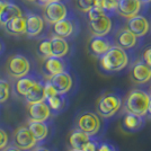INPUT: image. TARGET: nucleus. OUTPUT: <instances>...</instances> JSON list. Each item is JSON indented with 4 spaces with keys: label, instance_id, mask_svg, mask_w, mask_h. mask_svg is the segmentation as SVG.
<instances>
[{
    "label": "nucleus",
    "instance_id": "obj_1",
    "mask_svg": "<svg viewBox=\"0 0 151 151\" xmlns=\"http://www.w3.org/2000/svg\"><path fill=\"white\" fill-rule=\"evenodd\" d=\"M129 63V55L124 49L113 45L108 51L99 57L101 68L105 72H119Z\"/></svg>",
    "mask_w": 151,
    "mask_h": 151
},
{
    "label": "nucleus",
    "instance_id": "obj_2",
    "mask_svg": "<svg viewBox=\"0 0 151 151\" xmlns=\"http://www.w3.org/2000/svg\"><path fill=\"white\" fill-rule=\"evenodd\" d=\"M149 101L150 96L147 91L142 89H133L127 94L124 101V111L126 113L145 116L147 114Z\"/></svg>",
    "mask_w": 151,
    "mask_h": 151
},
{
    "label": "nucleus",
    "instance_id": "obj_3",
    "mask_svg": "<svg viewBox=\"0 0 151 151\" xmlns=\"http://www.w3.org/2000/svg\"><path fill=\"white\" fill-rule=\"evenodd\" d=\"M122 104H123V101H122L120 95L113 93V91H109V93L101 95L98 98V101L96 103V109H97V113L99 114L101 117L108 119L119 112Z\"/></svg>",
    "mask_w": 151,
    "mask_h": 151
},
{
    "label": "nucleus",
    "instance_id": "obj_4",
    "mask_svg": "<svg viewBox=\"0 0 151 151\" xmlns=\"http://www.w3.org/2000/svg\"><path fill=\"white\" fill-rule=\"evenodd\" d=\"M31 71V62L28 58L24 54L16 53L8 59L7 62V73L15 79L24 77Z\"/></svg>",
    "mask_w": 151,
    "mask_h": 151
},
{
    "label": "nucleus",
    "instance_id": "obj_5",
    "mask_svg": "<svg viewBox=\"0 0 151 151\" xmlns=\"http://www.w3.org/2000/svg\"><path fill=\"white\" fill-rule=\"evenodd\" d=\"M14 147L18 148L22 151H29L35 148L37 145L34 135L29 131L28 126H22L17 129L14 133L13 141H12Z\"/></svg>",
    "mask_w": 151,
    "mask_h": 151
},
{
    "label": "nucleus",
    "instance_id": "obj_6",
    "mask_svg": "<svg viewBox=\"0 0 151 151\" xmlns=\"http://www.w3.org/2000/svg\"><path fill=\"white\" fill-rule=\"evenodd\" d=\"M67 16H69V12H68L65 4L62 1H51L44 6L43 18L49 24L53 25L54 23L65 18Z\"/></svg>",
    "mask_w": 151,
    "mask_h": 151
},
{
    "label": "nucleus",
    "instance_id": "obj_7",
    "mask_svg": "<svg viewBox=\"0 0 151 151\" xmlns=\"http://www.w3.org/2000/svg\"><path fill=\"white\" fill-rule=\"evenodd\" d=\"M77 127L90 137H94L101 129V120L93 112H86L77 119Z\"/></svg>",
    "mask_w": 151,
    "mask_h": 151
},
{
    "label": "nucleus",
    "instance_id": "obj_8",
    "mask_svg": "<svg viewBox=\"0 0 151 151\" xmlns=\"http://www.w3.org/2000/svg\"><path fill=\"white\" fill-rule=\"evenodd\" d=\"M26 109H27V119L29 122H46L52 115L45 101L37 103H27Z\"/></svg>",
    "mask_w": 151,
    "mask_h": 151
},
{
    "label": "nucleus",
    "instance_id": "obj_9",
    "mask_svg": "<svg viewBox=\"0 0 151 151\" xmlns=\"http://www.w3.org/2000/svg\"><path fill=\"white\" fill-rule=\"evenodd\" d=\"M65 71H69V63L64 60V58H46L42 65V72L46 78H50L52 76Z\"/></svg>",
    "mask_w": 151,
    "mask_h": 151
},
{
    "label": "nucleus",
    "instance_id": "obj_10",
    "mask_svg": "<svg viewBox=\"0 0 151 151\" xmlns=\"http://www.w3.org/2000/svg\"><path fill=\"white\" fill-rule=\"evenodd\" d=\"M130 77L134 83H139V85L147 83L151 80V67H149L142 60L137 61L131 68Z\"/></svg>",
    "mask_w": 151,
    "mask_h": 151
},
{
    "label": "nucleus",
    "instance_id": "obj_11",
    "mask_svg": "<svg viewBox=\"0 0 151 151\" xmlns=\"http://www.w3.org/2000/svg\"><path fill=\"white\" fill-rule=\"evenodd\" d=\"M42 79L41 76H38L36 72L34 71H29L27 75H25L24 77H20L18 78L15 85H14V88L16 94L22 96V97H25L26 95L28 94V91L32 89V87L36 83V82Z\"/></svg>",
    "mask_w": 151,
    "mask_h": 151
},
{
    "label": "nucleus",
    "instance_id": "obj_12",
    "mask_svg": "<svg viewBox=\"0 0 151 151\" xmlns=\"http://www.w3.org/2000/svg\"><path fill=\"white\" fill-rule=\"evenodd\" d=\"M126 28L132 32L137 37H143L150 31V23L148 18H145L142 15H137L132 18H129Z\"/></svg>",
    "mask_w": 151,
    "mask_h": 151
},
{
    "label": "nucleus",
    "instance_id": "obj_13",
    "mask_svg": "<svg viewBox=\"0 0 151 151\" xmlns=\"http://www.w3.org/2000/svg\"><path fill=\"white\" fill-rule=\"evenodd\" d=\"M113 46V42L109 37L106 36H96L93 35L88 43V50L90 54L95 57H101L106 51H108Z\"/></svg>",
    "mask_w": 151,
    "mask_h": 151
},
{
    "label": "nucleus",
    "instance_id": "obj_14",
    "mask_svg": "<svg viewBox=\"0 0 151 151\" xmlns=\"http://www.w3.org/2000/svg\"><path fill=\"white\" fill-rule=\"evenodd\" d=\"M142 2L140 0H117L116 12L124 18H132L141 12Z\"/></svg>",
    "mask_w": 151,
    "mask_h": 151
},
{
    "label": "nucleus",
    "instance_id": "obj_15",
    "mask_svg": "<svg viewBox=\"0 0 151 151\" xmlns=\"http://www.w3.org/2000/svg\"><path fill=\"white\" fill-rule=\"evenodd\" d=\"M44 29V18L38 14L28 13L26 15V34L28 37H36Z\"/></svg>",
    "mask_w": 151,
    "mask_h": 151
},
{
    "label": "nucleus",
    "instance_id": "obj_16",
    "mask_svg": "<svg viewBox=\"0 0 151 151\" xmlns=\"http://www.w3.org/2000/svg\"><path fill=\"white\" fill-rule=\"evenodd\" d=\"M89 29L93 35L96 36H106L112 31V19L111 16L103 14L99 18L89 22Z\"/></svg>",
    "mask_w": 151,
    "mask_h": 151
},
{
    "label": "nucleus",
    "instance_id": "obj_17",
    "mask_svg": "<svg viewBox=\"0 0 151 151\" xmlns=\"http://www.w3.org/2000/svg\"><path fill=\"white\" fill-rule=\"evenodd\" d=\"M52 31H53V34L55 36H59V37L62 38L70 37V36H72L75 34V20L71 17H69V16H67L65 18L54 23L53 26H52Z\"/></svg>",
    "mask_w": 151,
    "mask_h": 151
},
{
    "label": "nucleus",
    "instance_id": "obj_18",
    "mask_svg": "<svg viewBox=\"0 0 151 151\" xmlns=\"http://www.w3.org/2000/svg\"><path fill=\"white\" fill-rule=\"evenodd\" d=\"M58 94H67L72 87V77L68 71L58 73L49 78Z\"/></svg>",
    "mask_w": 151,
    "mask_h": 151
},
{
    "label": "nucleus",
    "instance_id": "obj_19",
    "mask_svg": "<svg viewBox=\"0 0 151 151\" xmlns=\"http://www.w3.org/2000/svg\"><path fill=\"white\" fill-rule=\"evenodd\" d=\"M138 40L139 37H137L132 32H130L127 28L121 29L115 36L116 45L124 50H130V49L135 47L138 44Z\"/></svg>",
    "mask_w": 151,
    "mask_h": 151
},
{
    "label": "nucleus",
    "instance_id": "obj_20",
    "mask_svg": "<svg viewBox=\"0 0 151 151\" xmlns=\"http://www.w3.org/2000/svg\"><path fill=\"white\" fill-rule=\"evenodd\" d=\"M5 31L9 33L10 35L19 36V35H25L26 34V15H20L15 18L10 19L7 22L5 25Z\"/></svg>",
    "mask_w": 151,
    "mask_h": 151
},
{
    "label": "nucleus",
    "instance_id": "obj_21",
    "mask_svg": "<svg viewBox=\"0 0 151 151\" xmlns=\"http://www.w3.org/2000/svg\"><path fill=\"white\" fill-rule=\"evenodd\" d=\"M145 126L143 116H139L135 114L126 113L122 121V127L125 132H138Z\"/></svg>",
    "mask_w": 151,
    "mask_h": 151
},
{
    "label": "nucleus",
    "instance_id": "obj_22",
    "mask_svg": "<svg viewBox=\"0 0 151 151\" xmlns=\"http://www.w3.org/2000/svg\"><path fill=\"white\" fill-rule=\"evenodd\" d=\"M45 101H46L47 106L50 108L51 114L52 115H58V114H60L61 112L64 111V108L67 106V103H68V99H67L65 94H57L54 96L45 98Z\"/></svg>",
    "mask_w": 151,
    "mask_h": 151
},
{
    "label": "nucleus",
    "instance_id": "obj_23",
    "mask_svg": "<svg viewBox=\"0 0 151 151\" xmlns=\"http://www.w3.org/2000/svg\"><path fill=\"white\" fill-rule=\"evenodd\" d=\"M51 42V52L52 57L64 58L69 52V43L65 38L59 37V36H52L50 38Z\"/></svg>",
    "mask_w": 151,
    "mask_h": 151
},
{
    "label": "nucleus",
    "instance_id": "obj_24",
    "mask_svg": "<svg viewBox=\"0 0 151 151\" xmlns=\"http://www.w3.org/2000/svg\"><path fill=\"white\" fill-rule=\"evenodd\" d=\"M28 129L37 143L43 142L49 135V124L46 122H29Z\"/></svg>",
    "mask_w": 151,
    "mask_h": 151
},
{
    "label": "nucleus",
    "instance_id": "obj_25",
    "mask_svg": "<svg viewBox=\"0 0 151 151\" xmlns=\"http://www.w3.org/2000/svg\"><path fill=\"white\" fill-rule=\"evenodd\" d=\"M91 140V137L88 135L87 133L82 132L80 130H76L71 133L69 138V145L73 150H80L82 151L83 147L86 143Z\"/></svg>",
    "mask_w": 151,
    "mask_h": 151
},
{
    "label": "nucleus",
    "instance_id": "obj_26",
    "mask_svg": "<svg viewBox=\"0 0 151 151\" xmlns=\"http://www.w3.org/2000/svg\"><path fill=\"white\" fill-rule=\"evenodd\" d=\"M44 83L45 80L40 79L28 91V94L25 96V99L27 103H37V101H45L44 95Z\"/></svg>",
    "mask_w": 151,
    "mask_h": 151
},
{
    "label": "nucleus",
    "instance_id": "obj_27",
    "mask_svg": "<svg viewBox=\"0 0 151 151\" xmlns=\"http://www.w3.org/2000/svg\"><path fill=\"white\" fill-rule=\"evenodd\" d=\"M20 15H23L22 9L19 8L18 5H16L14 1L10 0L9 4L0 13V24L1 25H5L7 22H9L10 19L15 18L17 16H20Z\"/></svg>",
    "mask_w": 151,
    "mask_h": 151
},
{
    "label": "nucleus",
    "instance_id": "obj_28",
    "mask_svg": "<svg viewBox=\"0 0 151 151\" xmlns=\"http://www.w3.org/2000/svg\"><path fill=\"white\" fill-rule=\"evenodd\" d=\"M94 6L101 9L106 15L111 16L116 12L117 0H96Z\"/></svg>",
    "mask_w": 151,
    "mask_h": 151
},
{
    "label": "nucleus",
    "instance_id": "obj_29",
    "mask_svg": "<svg viewBox=\"0 0 151 151\" xmlns=\"http://www.w3.org/2000/svg\"><path fill=\"white\" fill-rule=\"evenodd\" d=\"M37 54L40 58H46L52 57V52H51V42L50 38H43L38 42L37 44Z\"/></svg>",
    "mask_w": 151,
    "mask_h": 151
},
{
    "label": "nucleus",
    "instance_id": "obj_30",
    "mask_svg": "<svg viewBox=\"0 0 151 151\" xmlns=\"http://www.w3.org/2000/svg\"><path fill=\"white\" fill-rule=\"evenodd\" d=\"M10 97V85L6 79L0 78V104L5 103Z\"/></svg>",
    "mask_w": 151,
    "mask_h": 151
},
{
    "label": "nucleus",
    "instance_id": "obj_31",
    "mask_svg": "<svg viewBox=\"0 0 151 151\" xmlns=\"http://www.w3.org/2000/svg\"><path fill=\"white\" fill-rule=\"evenodd\" d=\"M95 1L96 0H77V6L81 12L87 13L89 9L95 5Z\"/></svg>",
    "mask_w": 151,
    "mask_h": 151
},
{
    "label": "nucleus",
    "instance_id": "obj_32",
    "mask_svg": "<svg viewBox=\"0 0 151 151\" xmlns=\"http://www.w3.org/2000/svg\"><path fill=\"white\" fill-rule=\"evenodd\" d=\"M103 14H105V13H104L101 9L97 8L96 6H93L88 12H87V16H88L89 22H91V20H96L97 18H99Z\"/></svg>",
    "mask_w": 151,
    "mask_h": 151
},
{
    "label": "nucleus",
    "instance_id": "obj_33",
    "mask_svg": "<svg viewBox=\"0 0 151 151\" xmlns=\"http://www.w3.org/2000/svg\"><path fill=\"white\" fill-rule=\"evenodd\" d=\"M8 143H9V135H8L6 130L0 127V151L7 148Z\"/></svg>",
    "mask_w": 151,
    "mask_h": 151
},
{
    "label": "nucleus",
    "instance_id": "obj_34",
    "mask_svg": "<svg viewBox=\"0 0 151 151\" xmlns=\"http://www.w3.org/2000/svg\"><path fill=\"white\" fill-rule=\"evenodd\" d=\"M57 90L54 89V87L52 86V83L50 82V80L47 79V80H45V83H44V95H45V98H47V97H51V96H54V95H57Z\"/></svg>",
    "mask_w": 151,
    "mask_h": 151
},
{
    "label": "nucleus",
    "instance_id": "obj_35",
    "mask_svg": "<svg viewBox=\"0 0 151 151\" xmlns=\"http://www.w3.org/2000/svg\"><path fill=\"white\" fill-rule=\"evenodd\" d=\"M142 61H145L149 67H151V45L147 46L142 53Z\"/></svg>",
    "mask_w": 151,
    "mask_h": 151
},
{
    "label": "nucleus",
    "instance_id": "obj_36",
    "mask_svg": "<svg viewBox=\"0 0 151 151\" xmlns=\"http://www.w3.org/2000/svg\"><path fill=\"white\" fill-rule=\"evenodd\" d=\"M97 151H117V150H116V148L113 145H111L108 142H103V143H98Z\"/></svg>",
    "mask_w": 151,
    "mask_h": 151
},
{
    "label": "nucleus",
    "instance_id": "obj_37",
    "mask_svg": "<svg viewBox=\"0 0 151 151\" xmlns=\"http://www.w3.org/2000/svg\"><path fill=\"white\" fill-rule=\"evenodd\" d=\"M97 147H98V143L91 139L90 141H88L86 143V145L83 147L82 151H97Z\"/></svg>",
    "mask_w": 151,
    "mask_h": 151
},
{
    "label": "nucleus",
    "instance_id": "obj_38",
    "mask_svg": "<svg viewBox=\"0 0 151 151\" xmlns=\"http://www.w3.org/2000/svg\"><path fill=\"white\" fill-rule=\"evenodd\" d=\"M9 1H10V0H0V13H1L2 9L9 4Z\"/></svg>",
    "mask_w": 151,
    "mask_h": 151
},
{
    "label": "nucleus",
    "instance_id": "obj_39",
    "mask_svg": "<svg viewBox=\"0 0 151 151\" xmlns=\"http://www.w3.org/2000/svg\"><path fill=\"white\" fill-rule=\"evenodd\" d=\"M5 50H6V45H5V43H4V41L0 38V55L4 54Z\"/></svg>",
    "mask_w": 151,
    "mask_h": 151
},
{
    "label": "nucleus",
    "instance_id": "obj_40",
    "mask_svg": "<svg viewBox=\"0 0 151 151\" xmlns=\"http://www.w3.org/2000/svg\"><path fill=\"white\" fill-rule=\"evenodd\" d=\"M35 2H37V5L40 6H45L50 2V0H35Z\"/></svg>",
    "mask_w": 151,
    "mask_h": 151
},
{
    "label": "nucleus",
    "instance_id": "obj_41",
    "mask_svg": "<svg viewBox=\"0 0 151 151\" xmlns=\"http://www.w3.org/2000/svg\"><path fill=\"white\" fill-rule=\"evenodd\" d=\"M31 151H50V150H49L47 148H45V147H36L34 150L32 149Z\"/></svg>",
    "mask_w": 151,
    "mask_h": 151
},
{
    "label": "nucleus",
    "instance_id": "obj_42",
    "mask_svg": "<svg viewBox=\"0 0 151 151\" xmlns=\"http://www.w3.org/2000/svg\"><path fill=\"white\" fill-rule=\"evenodd\" d=\"M145 115H148V117L151 119V98L150 101H149V105H148V109H147V114Z\"/></svg>",
    "mask_w": 151,
    "mask_h": 151
},
{
    "label": "nucleus",
    "instance_id": "obj_43",
    "mask_svg": "<svg viewBox=\"0 0 151 151\" xmlns=\"http://www.w3.org/2000/svg\"><path fill=\"white\" fill-rule=\"evenodd\" d=\"M6 151H22V150H20V149H18V148H16V147H14V145H12V147L7 148Z\"/></svg>",
    "mask_w": 151,
    "mask_h": 151
},
{
    "label": "nucleus",
    "instance_id": "obj_44",
    "mask_svg": "<svg viewBox=\"0 0 151 151\" xmlns=\"http://www.w3.org/2000/svg\"><path fill=\"white\" fill-rule=\"evenodd\" d=\"M142 4H150L151 2V0H140Z\"/></svg>",
    "mask_w": 151,
    "mask_h": 151
},
{
    "label": "nucleus",
    "instance_id": "obj_45",
    "mask_svg": "<svg viewBox=\"0 0 151 151\" xmlns=\"http://www.w3.org/2000/svg\"><path fill=\"white\" fill-rule=\"evenodd\" d=\"M51 1H62V0H50V2Z\"/></svg>",
    "mask_w": 151,
    "mask_h": 151
},
{
    "label": "nucleus",
    "instance_id": "obj_46",
    "mask_svg": "<svg viewBox=\"0 0 151 151\" xmlns=\"http://www.w3.org/2000/svg\"><path fill=\"white\" fill-rule=\"evenodd\" d=\"M149 96H150V98H151V88H150V91H149Z\"/></svg>",
    "mask_w": 151,
    "mask_h": 151
},
{
    "label": "nucleus",
    "instance_id": "obj_47",
    "mask_svg": "<svg viewBox=\"0 0 151 151\" xmlns=\"http://www.w3.org/2000/svg\"><path fill=\"white\" fill-rule=\"evenodd\" d=\"M27 1H31V2H33V1H35V0H27Z\"/></svg>",
    "mask_w": 151,
    "mask_h": 151
},
{
    "label": "nucleus",
    "instance_id": "obj_48",
    "mask_svg": "<svg viewBox=\"0 0 151 151\" xmlns=\"http://www.w3.org/2000/svg\"><path fill=\"white\" fill-rule=\"evenodd\" d=\"M71 151H76V150H73V149H72V150H71Z\"/></svg>",
    "mask_w": 151,
    "mask_h": 151
},
{
    "label": "nucleus",
    "instance_id": "obj_49",
    "mask_svg": "<svg viewBox=\"0 0 151 151\" xmlns=\"http://www.w3.org/2000/svg\"><path fill=\"white\" fill-rule=\"evenodd\" d=\"M29 151H31V150H29Z\"/></svg>",
    "mask_w": 151,
    "mask_h": 151
}]
</instances>
